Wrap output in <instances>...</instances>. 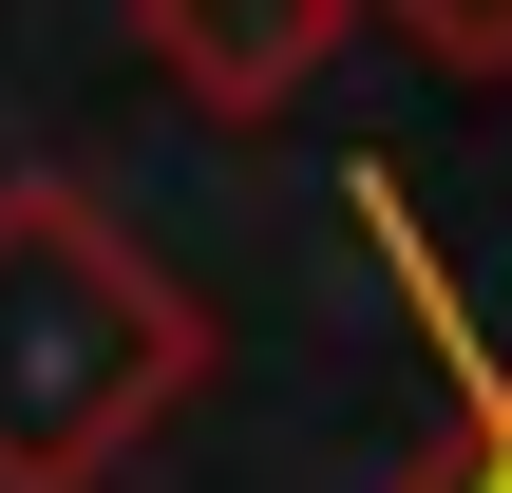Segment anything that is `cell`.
<instances>
[{
	"label": "cell",
	"mask_w": 512,
	"mask_h": 493,
	"mask_svg": "<svg viewBox=\"0 0 512 493\" xmlns=\"http://www.w3.org/2000/svg\"><path fill=\"white\" fill-rule=\"evenodd\" d=\"M209 399V304L95 171H0V493H114Z\"/></svg>",
	"instance_id": "obj_1"
},
{
	"label": "cell",
	"mask_w": 512,
	"mask_h": 493,
	"mask_svg": "<svg viewBox=\"0 0 512 493\" xmlns=\"http://www.w3.org/2000/svg\"><path fill=\"white\" fill-rule=\"evenodd\" d=\"M342 38H361V0H133V57H152L190 114H228V133L304 114Z\"/></svg>",
	"instance_id": "obj_2"
},
{
	"label": "cell",
	"mask_w": 512,
	"mask_h": 493,
	"mask_svg": "<svg viewBox=\"0 0 512 493\" xmlns=\"http://www.w3.org/2000/svg\"><path fill=\"white\" fill-rule=\"evenodd\" d=\"M342 209L380 228V266H399V304H418V342H437V380H456V437H437L418 475H380V493H512V342H475V304H456V266L418 247V209H399L380 171H342Z\"/></svg>",
	"instance_id": "obj_3"
},
{
	"label": "cell",
	"mask_w": 512,
	"mask_h": 493,
	"mask_svg": "<svg viewBox=\"0 0 512 493\" xmlns=\"http://www.w3.org/2000/svg\"><path fill=\"white\" fill-rule=\"evenodd\" d=\"M361 19H399L437 76H512V0H361Z\"/></svg>",
	"instance_id": "obj_4"
}]
</instances>
